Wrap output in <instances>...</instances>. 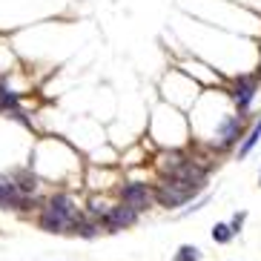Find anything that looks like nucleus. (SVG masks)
I'll return each mask as SVG.
<instances>
[{
  "instance_id": "f257e3e1",
  "label": "nucleus",
  "mask_w": 261,
  "mask_h": 261,
  "mask_svg": "<svg viewBox=\"0 0 261 261\" xmlns=\"http://www.w3.org/2000/svg\"><path fill=\"white\" fill-rule=\"evenodd\" d=\"M227 95H230L232 107L241 112V115H250L255 118L261 112V77L255 69H247V72H236V75L227 77L224 84Z\"/></svg>"
},
{
  "instance_id": "f03ea898",
  "label": "nucleus",
  "mask_w": 261,
  "mask_h": 261,
  "mask_svg": "<svg viewBox=\"0 0 261 261\" xmlns=\"http://www.w3.org/2000/svg\"><path fill=\"white\" fill-rule=\"evenodd\" d=\"M138 221H141V213H138V210H132L129 204H123V201L112 204V207L107 210V215H103V218H98V224H100V230H103V232L132 230Z\"/></svg>"
},
{
  "instance_id": "7ed1b4c3",
  "label": "nucleus",
  "mask_w": 261,
  "mask_h": 261,
  "mask_svg": "<svg viewBox=\"0 0 261 261\" xmlns=\"http://www.w3.org/2000/svg\"><path fill=\"white\" fill-rule=\"evenodd\" d=\"M118 195H121L123 204H129L132 210H138L141 215H144L146 210H152V207H155L152 184H144V181H126V184H121Z\"/></svg>"
},
{
  "instance_id": "20e7f679",
  "label": "nucleus",
  "mask_w": 261,
  "mask_h": 261,
  "mask_svg": "<svg viewBox=\"0 0 261 261\" xmlns=\"http://www.w3.org/2000/svg\"><path fill=\"white\" fill-rule=\"evenodd\" d=\"M261 144V112L253 118V123L247 126V132H244V138L238 141V146H236V152H232V158H236L238 164L241 161H247L250 155L255 152V146Z\"/></svg>"
},
{
  "instance_id": "39448f33",
  "label": "nucleus",
  "mask_w": 261,
  "mask_h": 261,
  "mask_svg": "<svg viewBox=\"0 0 261 261\" xmlns=\"http://www.w3.org/2000/svg\"><path fill=\"white\" fill-rule=\"evenodd\" d=\"M38 224H40V230H43V232H66V227L72 224V215H66L63 210L46 204V207L40 210Z\"/></svg>"
},
{
  "instance_id": "423d86ee",
  "label": "nucleus",
  "mask_w": 261,
  "mask_h": 261,
  "mask_svg": "<svg viewBox=\"0 0 261 261\" xmlns=\"http://www.w3.org/2000/svg\"><path fill=\"white\" fill-rule=\"evenodd\" d=\"M26 195L9 175H0V210H26Z\"/></svg>"
},
{
  "instance_id": "0eeeda50",
  "label": "nucleus",
  "mask_w": 261,
  "mask_h": 261,
  "mask_svg": "<svg viewBox=\"0 0 261 261\" xmlns=\"http://www.w3.org/2000/svg\"><path fill=\"white\" fill-rule=\"evenodd\" d=\"M69 227H72V232H75V236H81V238H98L100 236V224L95 221V218H84L81 213L72 218Z\"/></svg>"
},
{
  "instance_id": "6e6552de",
  "label": "nucleus",
  "mask_w": 261,
  "mask_h": 261,
  "mask_svg": "<svg viewBox=\"0 0 261 261\" xmlns=\"http://www.w3.org/2000/svg\"><path fill=\"white\" fill-rule=\"evenodd\" d=\"M210 238H213V244H218V247H230L238 236L232 232L230 221H215L213 230H210Z\"/></svg>"
},
{
  "instance_id": "1a4fd4ad",
  "label": "nucleus",
  "mask_w": 261,
  "mask_h": 261,
  "mask_svg": "<svg viewBox=\"0 0 261 261\" xmlns=\"http://www.w3.org/2000/svg\"><path fill=\"white\" fill-rule=\"evenodd\" d=\"M210 201H213V192H210V190H207V192H201V195H198L195 201H190L187 207H181V210H178V213H175V218H190V215L201 213V210L207 207Z\"/></svg>"
},
{
  "instance_id": "9d476101",
  "label": "nucleus",
  "mask_w": 261,
  "mask_h": 261,
  "mask_svg": "<svg viewBox=\"0 0 261 261\" xmlns=\"http://www.w3.org/2000/svg\"><path fill=\"white\" fill-rule=\"evenodd\" d=\"M172 261H204V250L198 244H181L172 255Z\"/></svg>"
},
{
  "instance_id": "9b49d317",
  "label": "nucleus",
  "mask_w": 261,
  "mask_h": 261,
  "mask_svg": "<svg viewBox=\"0 0 261 261\" xmlns=\"http://www.w3.org/2000/svg\"><path fill=\"white\" fill-rule=\"evenodd\" d=\"M17 184V190L23 192V195H32V192L38 190V181H35V175H29L26 169H20V172H15V178H12Z\"/></svg>"
},
{
  "instance_id": "f8f14e48",
  "label": "nucleus",
  "mask_w": 261,
  "mask_h": 261,
  "mask_svg": "<svg viewBox=\"0 0 261 261\" xmlns=\"http://www.w3.org/2000/svg\"><path fill=\"white\" fill-rule=\"evenodd\" d=\"M227 221H230L232 232H236V236H241V232H244V227H247V221H250V210H247V207L236 210V213H232Z\"/></svg>"
},
{
  "instance_id": "ddd939ff",
  "label": "nucleus",
  "mask_w": 261,
  "mask_h": 261,
  "mask_svg": "<svg viewBox=\"0 0 261 261\" xmlns=\"http://www.w3.org/2000/svg\"><path fill=\"white\" fill-rule=\"evenodd\" d=\"M253 69L258 72V77H261V32L255 35V66Z\"/></svg>"
},
{
  "instance_id": "4468645a",
  "label": "nucleus",
  "mask_w": 261,
  "mask_h": 261,
  "mask_svg": "<svg viewBox=\"0 0 261 261\" xmlns=\"http://www.w3.org/2000/svg\"><path fill=\"white\" fill-rule=\"evenodd\" d=\"M258 190H261V164H258Z\"/></svg>"
}]
</instances>
